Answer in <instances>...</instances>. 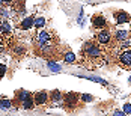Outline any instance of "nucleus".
I'll return each instance as SVG.
<instances>
[{"label":"nucleus","mask_w":131,"mask_h":116,"mask_svg":"<svg viewBox=\"0 0 131 116\" xmlns=\"http://www.w3.org/2000/svg\"><path fill=\"white\" fill-rule=\"evenodd\" d=\"M63 101H65V106L68 107V109L75 107V106H77V101H79V93H75V92L66 93L65 97H63Z\"/></svg>","instance_id":"obj_4"},{"label":"nucleus","mask_w":131,"mask_h":116,"mask_svg":"<svg viewBox=\"0 0 131 116\" xmlns=\"http://www.w3.org/2000/svg\"><path fill=\"white\" fill-rule=\"evenodd\" d=\"M65 62L66 64H72V62H75V54H74V53H66L65 54Z\"/></svg>","instance_id":"obj_15"},{"label":"nucleus","mask_w":131,"mask_h":116,"mask_svg":"<svg viewBox=\"0 0 131 116\" xmlns=\"http://www.w3.org/2000/svg\"><path fill=\"white\" fill-rule=\"evenodd\" d=\"M81 101H84V103H91V101H93V97H92V95H88V93H84V95H81Z\"/></svg>","instance_id":"obj_18"},{"label":"nucleus","mask_w":131,"mask_h":116,"mask_svg":"<svg viewBox=\"0 0 131 116\" xmlns=\"http://www.w3.org/2000/svg\"><path fill=\"white\" fill-rule=\"evenodd\" d=\"M115 39H116L118 42H121V41H127V39H130V32H127V30H119V32H116Z\"/></svg>","instance_id":"obj_10"},{"label":"nucleus","mask_w":131,"mask_h":116,"mask_svg":"<svg viewBox=\"0 0 131 116\" xmlns=\"http://www.w3.org/2000/svg\"><path fill=\"white\" fill-rule=\"evenodd\" d=\"M2 2H3V3H12L14 0H2Z\"/></svg>","instance_id":"obj_23"},{"label":"nucleus","mask_w":131,"mask_h":116,"mask_svg":"<svg viewBox=\"0 0 131 116\" xmlns=\"http://www.w3.org/2000/svg\"><path fill=\"white\" fill-rule=\"evenodd\" d=\"M81 54L86 60H92L95 62V66H101L104 65V60L105 59L104 53H103V45H100L96 41H88L83 44L81 47Z\"/></svg>","instance_id":"obj_1"},{"label":"nucleus","mask_w":131,"mask_h":116,"mask_svg":"<svg viewBox=\"0 0 131 116\" xmlns=\"http://www.w3.org/2000/svg\"><path fill=\"white\" fill-rule=\"evenodd\" d=\"M14 53H17V54H23V53H26V48H24V47H15V48H14Z\"/></svg>","instance_id":"obj_20"},{"label":"nucleus","mask_w":131,"mask_h":116,"mask_svg":"<svg viewBox=\"0 0 131 116\" xmlns=\"http://www.w3.org/2000/svg\"><path fill=\"white\" fill-rule=\"evenodd\" d=\"M48 98H50V95L47 93V92H38V93H35L33 95V101H35V104L36 106H44V104H47V101H48Z\"/></svg>","instance_id":"obj_5"},{"label":"nucleus","mask_w":131,"mask_h":116,"mask_svg":"<svg viewBox=\"0 0 131 116\" xmlns=\"http://www.w3.org/2000/svg\"><path fill=\"white\" fill-rule=\"evenodd\" d=\"M125 115H131V104H125L124 106V110H122Z\"/></svg>","instance_id":"obj_19"},{"label":"nucleus","mask_w":131,"mask_h":116,"mask_svg":"<svg viewBox=\"0 0 131 116\" xmlns=\"http://www.w3.org/2000/svg\"><path fill=\"white\" fill-rule=\"evenodd\" d=\"M112 33H110V30L108 29H103V30H100V33L96 35V42L100 44V45H108L110 42H112Z\"/></svg>","instance_id":"obj_3"},{"label":"nucleus","mask_w":131,"mask_h":116,"mask_svg":"<svg viewBox=\"0 0 131 116\" xmlns=\"http://www.w3.org/2000/svg\"><path fill=\"white\" fill-rule=\"evenodd\" d=\"M18 100H20V103H23L26 98H29V97H32V93L30 92H27V90H18Z\"/></svg>","instance_id":"obj_13"},{"label":"nucleus","mask_w":131,"mask_h":116,"mask_svg":"<svg viewBox=\"0 0 131 116\" xmlns=\"http://www.w3.org/2000/svg\"><path fill=\"white\" fill-rule=\"evenodd\" d=\"M92 24H93V27L103 30V29L107 27V21H105V18L103 17V15H95V17L92 18Z\"/></svg>","instance_id":"obj_6"},{"label":"nucleus","mask_w":131,"mask_h":116,"mask_svg":"<svg viewBox=\"0 0 131 116\" xmlns=\"http://www.w3.org/2000/svg\"><path fill=\"white\" fill-rule=\"evenodd\" d=\"M12 106V103L9 101V100H6V98H2L0 100V107H3V109H9Z\"/></svg>","instance_id":"obj_16"},{"label":"nucleus","mask_w":131,"mask_h":116,"mask_svg":"<svg viewBox=\"0 0 131 116\" xmlns=\"http://www.w3.org/2000/svg\"><path fill=\"white\" fill-rule=\"evenodd\" d=\"M118 62L122 68H131V48H125L119 53Z\"/></svg>","instance_id":"obj_2"},{"label":"nucleus","mask_w":131,"mask_h":116,"mask_svg":"<svg viewBox=\"0 0 131 116\" xmlns=\"http://www.w3.org/2000/svg\"><path fill=\"white\" fill-rule=\"evenodd\" d=\"M5 74H6V66L3 64H0V78L5 77Z\"/></svg>","instance_id":"obj_21"},{"label":"nucleus","mask_w":131,"mask_h":116,"mask_svg":"<svg viewBox=\"0 0 131 116\" xmlns=\"http://www.w3.org/2000/svg\"><path fill=\"white\" fill-rule=\"evenodd\" d=\"M33 106H35V101H33V97H29L26 98L23 103H21V107L23 109H27V110H30V109H33Z\"/></svg>","instance_id":"obj_12"},{"label":"nucleus","mask_w":131,"mask_h":116,"mask_svg":"<svg viewBox=\"0 0 131 116\" xmlns=\"http://www.w3.org/2000/svg\"><path fill=\"white\" fill-rule=\"evenodd\" d=\"M113 116H125V113H124L122 110H116V112L113 113Z\"/></svg>","instance_id":"obj_22"},{"label":"nucleus","mask_w":131,"mask_h":116,"mask_svg":"<svg viewBox=\"0 0 131 116\" xmlns=\"http://www.w3.org/2000/svg\"><path fill=\"white\" fill-rule=\"evenodd\" d=\"M45 26V18H42V17H39V18H35V23H33V27H36V29H41V27Z\"/></svg>","instance_id":"obj_14"},{"label":"nucleus","mask_w":131,"mask_h":116,"mask_svg":"<svg viewBox=\"0 0 131 116\" xmlns=\"http://www.w3.org/2000/svg\"><path fill=\"white\" fill-rule=\"evenodd\" d=\"M48 68L53 69V72H59L60 71V65L54 64V62H48Z\"/></svg>","instance_id":"obj_17"},{"label":"nucleus","mask_w":131,"mask_h":116,"mask_svg":"<svg viewBox=\"0 0 131 116\" xmlns=\"http://www.w3.org/2000/svg\"><path fill=\"white\" fill-rule=\"evenodd\" d=\"M115 20L119 24H125V23H130L131 17L127 12H124V11H118V12H115Z\"/></svg>","instance_id":"obj_7"},{"label":"nucleus","mask_w":131,"mask_h":116,"mask_svg":"<svg viewBox=\"0 0 131 116\" xmlns=\"http://www.w3.org/2000/svg\"><path fill=\"white\" fill-rule=\"evenodd\" d=\"M50 100H51L54 104L62 103V101H63V95H62L59 90H53L51 93H50Z\"/></svg>","instance_id":"obj_8"},{"label":"nucleus","mask_w":131,"mask_h":116,"mask_svg":"<svg viewBox=\"0 0 131 116\" xmlns=\"http://www.w3.org/2000/svg\"><path fill=\"white\" fill-rule=\"evenodd\" d=\"M11 30H12V27L9 26V23H6V21L0 23V33H2V35H9Z\"/></svg>","instance_id":"obj_11"},{"label":"nucleus","mask_w":131,"mask_h":116,"mask_svg":"<svg viewBox=\"0 0 131 116\" xmlns=\"http://www.w3.org/2000/svg\"><path fill=\"white\" fill-rule=\"evenodd\" d=\"M128 81H130V83H131V77H130V80H128Z\"/></svg>","instance_id":"obj_24"},{"label":"nucleus","mask_w":131,"mask_h":116,"mask_svg":"<svg viewBox=\"0 0 131 116\" xmlns=\"http://www.w3.org/2000/svg\"><path fill=\"white\" fill-rule=\"evenodd\" d=\"M33 23H35V18H33V17H29V18H24V20L21 21L20 27L24 29V30H29L30 27H33Z\"/></svg>","instance_id":"obj_9"}]
</instances>
